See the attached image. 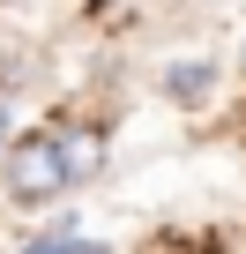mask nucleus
<instances>
[{
	"mask_svg": "<svg viewBox=\"0 0 246 254\" xmlns=\"http://www.w3.org/2000/svg\"><path fill=\"white\" fill-rule=\"evenodd\" d=\"M0 194H8L15 209H52V202L75 194L67 157H60V127H52V120H38V127H23V135H15V150L0 157Z\"/></svg>",
	"mask_w": 246,
	"mask_h": 254,
	"instance_id": "obj_1",
	"label": "nucleus"
},
{
	"mask_svg": "<svg viewBox=\"0 0 246 254\" xmlns=\"http://www.w3.org/2000/svg\"><path fill=\"white\" fill-rule=\"evenodd\" d=\"M52 127H60V157H67L75 194L97 187L104 165H112V120H104V112H52Z\"/></svg>",
	"mask_w": 246,
	"mask_h": 254,
	"instance_id": "obj_2",
	"label": "nucleus"
},
{
	"mask_svg": "<svg viewBox=\"0 0 246 254\" xmlns=\"http://www.w3.org/2000/svg\"><path fill=\"white\" fill-rule=\"evenodd\" d=\"M216 90H224V60H216V53H172V60L157 67V97H164L172 112H209Z\"/></svg>",
	"mask_w": 246,
	"mask_h": 254,
	"instance_id": "obj_3",
	"label": "nucleus"
},
{
	"mask_svg": "<svg viewBox=\"0 0 246 254\" xmlns=\"http://www.w3.org/2000/svg\"><path fill=\"white\" fill-rule=\"evenodd\" d=\"M15 254H112V239H97L90 224H75V217H52V224H38V232H23V247Z\"/></svg>",
	"mask_w": 246,
	"mask_h": 254,
	"instance_id": "obj_4",
	"label": "nucleus"
},
{
	"mask_svg": "<svg viewBox=\"0 0 246 254\" xmlns=\"http://www.w3.org/2000/svg\"><path fill=\"white\" fill-rule=\"evenodd\" d=\"M15 135H23V120H15V90L0 82V157L15 150Z\"/></svg>",
	"mask_w": 246,
	"mask_h": 254,
	"instance_id": "obj_5",
	"label": "nucleus"
},
{
	"mask_svg": "<svg viewBox=\"0 0 246 254\" xmlns=\"http://www.w3.org/2000/svg\"><path fill=\"white\" fill-rule=\"evenodd\" d=\"M82 15H112V8H127V0H75Z\"/></svg>",
	"mask_w": 246,
	"mask_h": 254,
	"instance_id": "obj_6",
	"label": "nucleus"
},
{
	"mask_svg": "<svg viewBox=\"0 0 246 254\" xmlns=\"http://www.w3.org/2000/svg\"><path fill=\"white\" fill-rule=\"evenodd\" d=\"M239 75H246V38H239Z\"/></svg>",
	"mask_w": 246,
	"mask_h": 254,
	"instance_id": "obj_7",
	"label": "nucleus"
},
{
	"mask_svg": "<svg viewBox=\"0 0 246 254\" xmlns=\"http://www.w3.org/2000/svg\"><path fill=\"white\" fill-rule=\"evenodd\" d=\"M216 8H239V0H216Z\"/></svg>",
	"mask_w": 246,
	"mask_h": 254,
	"instance_id": "obj_8",
	"label": "nucleus"
}]
</instances>
